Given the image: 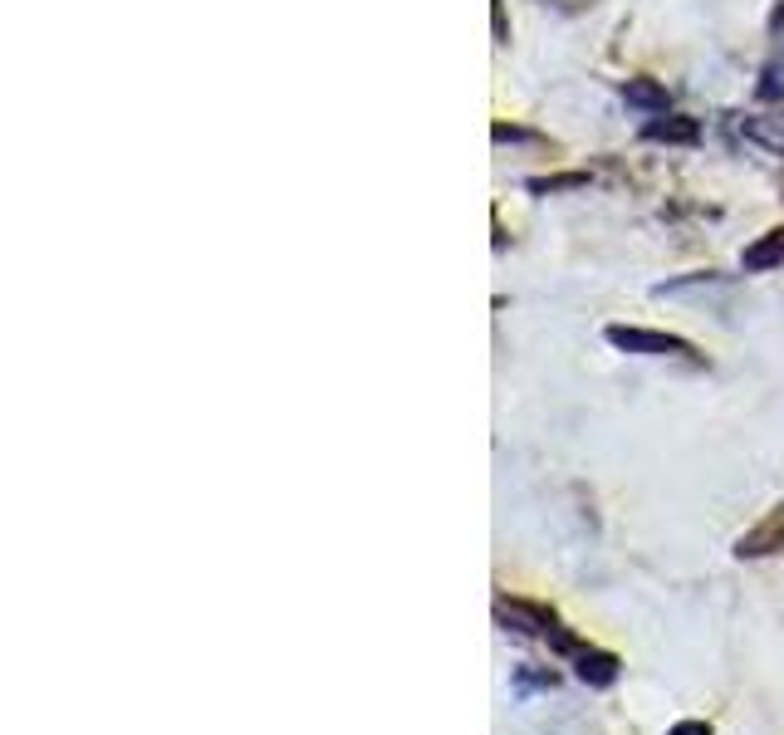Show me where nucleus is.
<instances>
[{"instance_id":"f03ea898","label":"nucleus","mask_w":784,"mask_h":735,"mask_svg":"<svg viewBox=\"0 0 784 735\" xmlns=\"http://www.w3.org/2000/svg\"><path fill=\"white\" fill-rule=\"evenodd\" d=\"M774 549H784V510H774V515L764 519L760 529H750V535H740V544H735V554H774Z\"/></svg>"},{"instance_id":"0eeeda50","label":"nucleus","mask_w":784,"mask_h":735,"mask_svg":"<svg viewBox=\"0 0 784 735\" xmlns=\"http://www.w3.org/2000/svg\"><path fill=\"white\" fill-rule=\"evenodd\" d=\"M745 137L764 143L770 152H784V118H750V123H745Z\"/></svg>"},{"instance_id":"39448f33","label":"nucleus","mask_w":784,"mask_h":735,"mask_svg":"<svg viewBox=\"0 0 784 735\" xmlns=\"http://www.w3.org/2000/svg\"><path fill=\"white\" fill-rule=\"evenodd\" d=\"M623 98L637 108H652V113H666V88H657L652 78H627Z\"/></svg>"},{"instance_id":"423d86ee","label":"nucleus","mask_w":784,"mask_h":735,"mask_svg":"<svg viewBox=\"0 0 784 735\" xmlns=\"http://www.w3.org/2000/svg\"><path fill=\"white\" fill-rule=\"evenodd\" d=\"M780 260H784V231L764 235L760 245H750V250H745V270H770V265H780Z\"/></svg>"},{"instance_id":"6e6552de","label":"nucleus","mask_w":784,"mask_h":735,"mask_svg":"<svg viewBox=\"0 0 784 735\" xmlns=\"http://www.w3.org/2000/svg\"><path fill=\"white\" fill-rule=\"evenodd\" d=\"M666 735H711V725H706V721H676Z\"/></svg>"},{"instance_id":"7ed1b4c3","label":"nucleus","mask_w":784,"mask_h":735,"mask_svg":"<svg viewBox=\"0 0 784 735\" xmlns=\"http://www.w3.org/2000/svg\"><path fill=\"white\" fill-rule=\"evenodd\" d=\"M574 666L588 686H613L617 682V657L613 652H593V647H578L574 652Z\"/></svg>"},{"instance_id":"20e7f679","label":"nucleus","mask_w":784,"mask_h":735,"mask_svg":"<svg viewBox=\"0 0 784 735\" xmlns=\"http://www.w3.org/2000/svg\"><path fill=\"white\" fill-rule=\"evenodd\" d=\"M647 137H652V143H696L701 127H696L691 118H652V123H647Z\"/></svg>"},{"instance_id":"f257e3e1","label":"nucleus","mask_w":784,"mask_h":735,"mask_svg":"<svg viewBox=\"0 0 784 735\" xmlns=\"http://www.w3.org/2000/svg\"><path fill=\"white\" fill-rule=\"evenodd\" d=\"M608 343L623 353H652V358H662V353H686L691 358V343L686 339H672V333H652V329H623V323H613L608 329Z\"/></svg>"}]
</instances>
